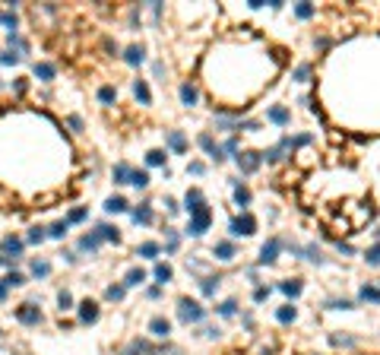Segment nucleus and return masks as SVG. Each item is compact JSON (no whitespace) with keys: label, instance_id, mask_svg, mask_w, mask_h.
<instances>
[{"label":"nucleus","instance_id":"nucleus-15","mask_svg":"<svg viewBox=\"0 0 380 355\" xmlns=\"http://www.w3.org/2000/svg\"><path fill=\"white\" fill-rule=\"evenodd\" d=\"M142 282H146V270L130 267V270H127V276H124V286L130 289V286H142Z\"/></svg>","mask_w":380,"mask_h":355},{"label":"nucleus","instance_id":"nucleus-17","mask_svg":"<svg viewBox=\"0 0 380 355\" xmlns=\"http://www.w3.org/2000/svg\"><path fill=\"white\" fill-rule=\"evenodd\" d=\"M99 247H102V238H99L95 232H89V235H82V238H79V251H89V254H95Z\"/></svg>","mask_w":380,"mask_h":355},{"label":"nucleus","instance_id":"nucleus-5","mask_svg":"<svg viewBox=\"0 0 380 355\" xmlns=\"http://www.w3.org/2000/svg\"><path fill=\"white\" fill-rule=\"evenodd\" d=\"M16 321L26 324V327H38V324H41V311H38L32 301H26V304L16 307Z\"/></svg>","mask_w":380,"mask_h":355},{"label":"nucleus","instance_id":"nucleus-11","mask_svg":"<svg viewBox=\"0 0 380 355\" xmlns=\"http://www.w3.org/2000/svg\"><path fill=\"white\" fill-rule=\"evenodd\" d=\"M197 143L203 146V149H206V152H209V156L216 159V162H222V159H225V156H222V149L216 146V140H212V134H200V140H197Z\"/></svg>","mask_w":380,"mask_h":355},{"label":"nucleus","instance_id":"nucleus-40","mask_svg":"<svg viewBox=\"0 0 380 355\" xmlns=\"http://www.w3.org/2000/svg\"><path fill=\"white\" fill-rule=\"evenodd\" d=\"M7 41H10V48H16V51H26V48H29L26 38H22L19 32H10V35H7Z\"/></svg>","mask_w":380,"mask_h":355},{"label":"nucleus","instance_id":"nucleus-31","mask_svg":"<svg viewBox=\"0 0 380 355\" xmlns=\"http://www.w3.org/2000/svg\"><path fill=\"white\" fill-rule=\"evenodd\" d=\"M130 184L142 191V187H149V174H146V171H139V168H133V171H130Z\"/></svg>","mask_w":380,"mask_h":355},{"label":"nucleus","instance_id":"nucleus-12","mask_svg":"<svg viewBox=\"0 0 380 355\" xmlns=\"http://www.w3.org/2000/svg\"><path fill=\"white\" fill-rule=\"evenodd\" d=\"M79 321L82 324H95V321H99V304H95V301H82L79 304Z\"/></svg>","mask_w":380,"mask_h":355},{"label":"nucleus","instance_id":"nucleus-49","mask_svg":"<svg viewBox=\"0 0 380 355\" xmlns=\"http://www.w3.org/2000/svg\"><path fill=\"white\" fill-rule=\"evenodd\" d=\"M156 254H159V244H156V241H146V244H139V257H149V260H152Z\"/></svg>","mask_w":380,"mask_h":355},{"label":"nucleus","instance_id":"nucleus-18","mask_svg":"<svg viewBox=\"0 0 380 355\" xmlns=\"http://www.w3.org/2000/svg\"><path fill=\"white\" fill-rule=\"evenodd\" d=\"M149 330H152V333H156V336L168 339V333H171V324L165 321V317H152V321H149Z\"/></svg>","mask_w":380,"mask_h":355},{"label":"nucleus","instance_id":"nucleus-29","mask_svg":"<svg viewBox=\"0 0 380 355\" xmlns=\"http://www.w3.org/2000/svg\"><path fill=\"white\" fill-rule=\"evenodd\" d=\"M35 76H38L41 82H51V79H54V67H51V64H44V61H41V64H35Z\"/></svg>","mask_w":380,"mask_h":355},{"label":"nucleus","instance_id":"nucleus-58","mask_svg":"<svg viewBox=\"0 0 380 355\" xmlns=\"http://www.w3.org/2000/svg\"><path fill=\"white\" fill-rule=\"evenodd\" d=\"M222 152H231V156H238V140H228V143L222 146Z\"/></svg>","mask_w":380,"mask_h":355},{"label":"nucleus","instance_id":"nucleus-51","mask_svg":"<svg viewBox=\"0 0 380 355\" xmlns=\"http://www.w3.org/2000/svg\"><path fill=\"white\" fill-rule=\"evenodd\" d=\"M86 216H89L86 206H76L73 212H70V219H67V222H86Z\"/></svg>","mask_w":380,"mask_h":355},{"label":"nucleus","instance_id":"nucleus-56","mask_svg":"<svg viewBox=\"0 0 380 355\" xmlns=\"http://www.w3.org/2000/svg\"><path fill=\"white\" fill-rule=\"evenodd\" d=\"M187 171H190V174H203V171H206V165H203V162H190V165H187Z\"/></svg>","mask_w":380,"mask_h":355},{"label":"nucleus","instance_id":"nucleus-4","mask_svg":"<svg viewBox=\"0 0 380 355\" xmlns=\"http://www.w3.org/2000/svg\"><path fill=\"white\" fill-rule=\"evenodd\" d=\"M234 162H238V168H241L244 174H254V171L260 168V162H263V156H260V152L244 149V152H238V156H234Z\"/></svg>","mask_w":380,"mask_h":355},{"label":"nucleus","instance_id":"nucleus-63","mask_svg":"<svg viewBox=\"0 0 380 355\" xmlns=\"http://www.w3.org/2000/svg\"><path fill=\"white\" fill-rule=\"evenodd\" d=\"M171 355H181V352H171Z\"/></svg>","mask_w":380,"mask_h":355},{"label":"nucleus","instance_id":"nucleus-42","mask_svg":"<svg viewBox=\"0 0 380 355\" xmlns=\"http://www.w3.org/2000/svg\"><path fill=\"white\" fill-rule=\"evenodd\" d=\"M114 99H117L114 86H102V89H99V102H102V105H111Z\"/></svg>","mask_w":380,"mask_h":355},{"label":"nucleus","instance_id":"nucleus-53","mask_svg":"<svg viewBox=\"0 0 380 355\" xmlns=\"http://www.w3.org/2000/svg\"><path fill=\"white\" fill-rule=\"evenodd\" d=\"M295 79H298V82H304L307 76H311V67H307V64H301V67H295V73H292Z\"/></svg>","mask_w":380,"mask_h":355},{"label":"nucleus","instance_id":"nucleus-14","mask_svg":"<svg viewBox=\"0 0 380 355\" xmlns=\"http://www.w3.org/2000/svg\"><path fill=\"white\" fill-rule=\"evenodd\" d=\"M165 140H168V146L174 152H187V137L181 134V130H168V137H165Z\"/></svg>","mask_w":380,"mask_h":355},{"label":"nucleus","instance_id":"nucleus-26","mask_svg":"<svg viewBox=\"0 0 380 355\" xmlns=\"http://www.w3.org/2000/svg\"><path fill=\"white\" fill-rule=\"evenodd\" d=\"M32 276H35V279L51 276V263H48V260H32Z\"/></svg>","mask_w":380,"mask_h":355},{"label":"nucleus","instance_id":"nucleus-55","mask_svg":"<svg viewBox=\"0 0 380 355\" xmlns=\"http://www.w3.org/2000/svg\"><path fill=\"white\" fill-rule=\"evenodd\" d=\"M269 298V289H263V286H260V289H254V301L260 304V301H266Z\"/></svg>","mask_w":380,"mask_h":355},{"label":"nucleus","instance_id":"nucleus-9","mask_svg":"<svg viewBox=\"0 0 380 355\" xmlns=\"http://www.w3.org/2000/svg\"><path fill=\"white\" fill-rule=\"evenodd\" d=\"M142 352H149V355H159L162 349H152L146 339H133V342H130V346H127L121 355H142Z\"/></svg>","mask_w":380,"mask_h":355},{"label":"nucleus","instance_id":"nucleus-3","mask_svg":"<svg viewBox=\"0 0 380 355\" xmlns=\"http://www.w3.org/2000/svg\"><path fill=\"white\" fill-rule=\"evenodd\" d=\"M228 232H231V235H244V238H247V235L257 232V219L251 216V212H241L238 219L228 222Z\"/></svg>","mask_w":380,"mask_h":355},{"label":"nucleus","instance_id":"nucleus-10","mask_svg":"<svg viewBox=\"0 0 380 355\" xmlns=\"http://www.w3.org/2000/svg\"><path fill=\"white\" fill-rule=\"evenodd\" d=\"M266 117H269L272 124H279V127H285V124L292 121V111H289V108H282V105H272V108L266 111Z\"/></svg>","mask_w":380,"mask_h":355},{"label":"nucleus","instance_id":"nucleus-64","mask_svg":"<svg viewBox=\"0 0 380 355\" xmlns=\"http://www.w3.org/2000/svg\"><path fill=\"white\" fill-rule=\"evenodd\" d=\"M377 235H380V229H377Z\"/></svg>","mask_w":380,"mask_h":355},{"label":"nucleus","instance_id":"nucleus-28","mask_svg":"<svg viewBox=\"0 0 380 355\" xmlns=\"http://www.w3.org/2000/svg\"><path fill=\"white\" fill-rule=\"evenodd\" d=\"M329 342H332V346H339V349H355V346H358V339H355V336H339V333H332Z\"/></svg>","mask_w":380,"mask_h":355},{"label":"nucleus","instance_id":"nucleus-57","mask_svg":"<svg viewBox=\"0 0 380 355\" xmlns=\"http://www.w3.org/2000/svg\"><path fill=\"white\" fill-rule=\"evenodd\" d=\"M336 247H339V254H346V257H352V254H355V247H352V244H346V241H336Z\"/></svg>","mask_w":380,"mask_h":355},{"label":"nucleus","instance_id":"nucleus-13","mask_svg":"<svg viewBox=\"0 0 380 355\" xmlns=\"http://www.w3.org/2000/svg\"><path fill=\"white\" fill-rule=\"evenodd\" d=\"M184 206H187V212H190V216H194V212H200V209L206 206V203H203V194H200V191H187V197H184Z\"/></svg>","mask_w":380,"mask_h":355},{"label":"nucleus","instance_id":"nucleus-1","mask_svg":"<svg viewBox=\"0 0 380 355\" xmlns=\"http://www.w3.org/2000/svg\"><path fill=\"white\" fill-rule=\"evenodd\" d=\"M177 317L184 324H203L206 321V307L200 301H190V298H181L177 301Z\"/></svg>","mask_w":380,"mask_h":355},{"label":"nucleus","instance_id":"nucleus-27","mask_svg":"<svg viewBox=\"0 0 380 355\" xmlns=\"http://www.w3.org/2000/svg\"><path fill=\"white\" fill-rule=\"evenodd\" d=\"M212 254H216L219 260H231V257H234V244H231V241H219Z\"/></svg>","mask_w":380,"mask_h":355},{"label":"nucleus","instance_id":"nucleus-45","mask_svg":"<svg viewBox=\"0 0 380 355\" xmlns=\"http://www.w3.org/2000/svg\"><path fill=\"white\" fill-rule=\"evenodd\" d=\"M364 260H367V267H380V244H374V247H367V254H364Z\"/></svg>","mask_w":380,"mask_h":355},{"label":"nucleus","instance_id":"nucleus-61","mask_svg":"<svg viewBox=\"0 0 380 355\" xmlns=\"http://www.w3.org/2000/svg\"><path fill=\"white\" fill-rule=\"evenodd\" d=\"M146 295H149V298H152V301H156V298H159V295H162V289H159V286H152V289H149Z\"/></svg>","mask_w":380,"mask_h":355},{"label":"nucleus","instance_id":"nucleus-35","mask_svg":"<svg viewBox=\"0 0 380 355\" xmlns=\"http://www.w3.org/2000/svg\"><path fill=\"white\" fill-rule=\"evenodd\" d=\"M146 165H152V168L165 165V152H162V149H149V152H146Z\"/></svg>","mask_w":380,"mask_h":355},{"label":"nucleus","instance_id":"nucleus-52","mask_svg":"<svg viewBox=\"0 0 380 355\" xmlns=\"http://www.w3.org/2000/svg\"><path fill=\"white\" fill-rule=\"evenodd\" d=\"M57 304H61V311H67V307H70V304H73V295H70V292L64 289L61 295H57Z\"/></svg>","mask_w":380,"mask_h":355},{"label":"nucleus","instance_id":"nucleus-23","mask_svg":"<svg viewBox=\"0 0 380 355\" xmlns=\"http://www.w3.org/2000/svg\"><path fill=\"white\" fill-rule=\"evenodd\" d=\"M358 298H361V301H371V304H380V289H377V286H361Z\"/></svg>","mask_w":380,"mask_h":355},{"label":"nucleus","instance_id":"nucleus-34","mask_svg":"<svg viewBox=\"0 0 380 355\" xmlns=\"http://www.w3.org/2000/svg\"><path fill=\"white\" fill-rule=\"evenodd\" d=\"M124 295H127V286H124V282H121V286H108V289H105V298H111V301H121Z\"/></svg>","mask_w":380,"mask_h":355},{"label":"nucleus","instance_id":"nucleus-6","mask_svg":"<svg viewBox=\"0 0 380 355\" xmlns=\"http://www.w3.org/2000/svg\"><path fill=\"white\" fill-rule=\"evenodd\" d=\"M282 238H269L263 247H260V263H263V267H272V263H276V260H279V251H282Z\"/></svg>","mask_w":380,"mask_h":355},{"label":"nucleus","instance_id":"nucleus-37","mask_svg":"<svg viewBox=\"0 0 380 355\" xmlns=\"http://www.w3.org/2000/svg\"><path fill=\"white\" fill-rule=\"evenodd\" d=\"M44 238H48V229H38V226L29 229V235H26V241H29V244H41Z\"/></svg>","mask_w":380,"mask_h":355},{"label":"nucleus","instance_id":"nucleus-32","mask_svg":"<svg viewBox=\"0 0 380 355\" xmlns=\"http://www.w3.org/2000/svg\"><path fill=\"white\" fill-rule=\"evenodd\" d=\"M219 289V276H206V279H200V292L203 295H216Z\"/></svg>","mask_w":380,"mask_h":355},{"label":"nucleus","instance_id":"nucleus-30","mask_svg":"<svg viewBox=\"0 0 380 355\" xmlns=\"http://www.w3.org/2000/svg\"><path fill=\"white\" fill-rule=\"evenodd\" d=\"M95 235H99L102 241H121V235H117L114 226H99V229H95Z\"/></svg>","mask_w":380,"mask_h":355},{"label":"nucleus","instance_id":"nucleus-48","mask_svg":"<svg viewBox=\"0 0 380 355\" xmlns=\"http://www.w3.org/2000/svg\"><path fill=\"white\" fill-rule=\"evenodd\" d=\"M304 257H307V260H314V263H323V254H320V247H317V244H307V247H304Z\"/></svg>","mask_w":380,"mask_h":355},{"label":"nucleus","instance_id":"nucleus-47","mask_svg":"<svg viewBox=\"0 0 380 355\" xmlns=\"http://www.w3.org/2000/svg\"><path fill=\"white\" fill-rule=\"evenodd\" d=\"M165 235H168V244H165V251L174 254V251H177V244H181V238H177V232H174V229H165Z\"/></svg>","mask_w":380,"mask_h":355},{"label":"nucleus","instance_id":"nucleus-62","mask_svg":"<svg viewBox=\"0 0 380 355\" xmlns=\"http://www.w3.org/2000/svg\"><path fill=\"white\" fill-rule=\"evenodd\" d=\"M7 292H10V289H7V282H4V279H0V301H4V298H7Z\"/></svg>","mask_w":380,"mask_h":355},{"label":"nucleus","instance_id":"nucleus-20","mask_svg":"<svg viewBox=\"0 0 380 355\" xmlns=\"http://www.w3.org/2000/svg\"><path fill=\"white\" fill-rule=\"evenodd\" d=\"M105 209H108V212H127V209H130V203H127V200H124L121 194H114V197L105 200Z\"/></svg>","mask_w":380,"mask_h":355},{"label":"nucleus","instance_id":"nucleus-59","mask_svg":"<svg viewBox=\"0 0 380 355\" xmlns=\"http://www.w3.org/2000/svg\"><path fill=\"white\" fill-rule=\"evenodd\" d=\"M70 127H73V130H82V117L73 114V117H70Z\"/></svg>","mask_w":380,"mask_h":355},{"label":"nucleus","instance_id":"nucleus-16","mask_svg":"<svg viewBox=\"0 0 380 355\" xmlns=\"http://www.w3.org/2000/svg\"><path fill=\"white\" fill-rule=\"evenodd\" d=\"M301 289H304V282H301V279H285V282H279V292H285L289 298H298Z\"/></svg>","mask_w":380,"mask_h":355},{"label":"nucleus","instance_id":"nucleus-39","mask_svg":"<svg viewBox=\"0 0 380 355\" xmlns=\"http://www.w3.org/2000/svg\"><path fill=\"white\" fill-rule=\"evenodd\" d=\"M4 282H7V289H16V286H22V282H26V276L16 273V270H10V273L4 276Z\"/></svg>","mask_w":380,"mask_h":355},{"label":"nucleus","instance_id":"nucleus-22","mask_svg":"<svg viewBox=\"0 0 380 355\" xmlns=\"http://www.w3.org/2000/svg\"><path fill=\"white\" fill-rule=\"evenodd\" d=\"M133 222H136V226H149V222H152V209H149V203H139V206L133 209Z\"/></svg>","mask_w":380,"mask_h":355},{"label":"nucleus","instance_id":"nucleus-50","mask_svg":"<svg viewBox=\"0 0 380 355\" xmlns=\"http://www.w3.org/2000/svg\"><path fill=\"white\" fill-rule=\"evenodd\" d=\"M19 57H22V54H16V51H4V54H0V64H4V67H13V64H19Z\"/></svg>","mask_w":380,"mask_h":355},{"label":"nucleus","instance_id":"nucleus-36","mask_svg":"<svg viewBox=\"0 0 380 355\" xmlns=\"http://www.w3.org/2000/svg\"><path fill=\"white\" fill-rule=\"evenodd\" d=\"M0 22H4V26L10 29V32H16V13H13V10H0Z\"/></svg>","mask_w":380,"mask_h":355},{"label":"nucleus","instance_id":"nucleus-54","mask_svg":"<svg viewBox=\"0 0 380 355\" xmlns=\"http://www.w3.org/2000/svg\"><path fill=\"white\" fill-rule=\"evenodd\" d=\"M311 140H314L311 134H301V137H295V140H292V149H301V146H307V143H311Z\"/></svg>","mask_w":380,"mask_h":355},{"label":"nucleus","instance_id":"nucleus-43","mask_svg":"<svg viewBox=\"0 0 380 355\" xmlns=\"http://www.w3.org/2000/svg\"><path fill=\"white\" fill-rule=\"evenodd\" d=\"M219 314H222V317H234V314H238V301H234V298L222 301V304H219Z\"/></svg>","mask_w":380,"mask_h":355},{"label":"nucleus","instance_id":"nucleus-24","mask_svg":"<svg viewBox=\"0 0 380 355\" xmlns=\"http://www.w3.org/2000/svg\"><path fill=\"white\" fill-rule=\"evenodd\" d=\"M133 96H136L142 105H149V102H152V92H149V86H146L142 79H136V82H133Z\"/></svg>","mask_w":380,"mask_h":355},{"label":"nucleus","instance_id":"nucleus-33","mask_svg":"<svg viewBox=\"0 0 380 355\" xmlns=\"http://www.w3.org/2000/svg\"><path fill=\"white\" fill-rule=\"evenodd\" d=\"M171 276H174V270L168 263H156V279L162 282V286H165V282H171Z\"/></svg>","mask_w":380,"mask_h":355},{"label":"nucleus","instance_id":"nucleus-60","mask_svg":"<svg viewBox=\"0 0 380 355\" xmlns=\"http://www.w3.org/2000/svg\"><path fill=\"white\" fill-rule=\"evenodd\" d=\"M165 209H168V212H177V203H174L171 197H165Z\"/></svg>","mask_w":380,"mask_h":355},{"label":"nucleus","instance_id":"nucleus-21","mask_svg":"<svg viewBox=\"0 0 380 355\" xmlns=\"http://www.w3.org/2000/svg\"><path fill=\"white\" fill-rule=\"evenodd\" d=\"M295 317H298V307H295V304H282L279 311H276V321L279 324H295Z\"/></svg>","mask_w":380,"mask_h":355},{"label":"nucleus","instance_id":"nucleus-46","mask_svg":"<svg viewBox=\"0 0 380 355\" xmlns=\"http://www.w3.org/2000/svg\"><path fill=\"white\" fill-rule=\"evenodd\" d=\"M326 307H332V311H349V307H355V304H352L349 298H329Z\"/></svg>","mask_w":380,"mask_h":355},{"label":"nucleus","instance_id":"nucleus-44","mask_svg":"<svg viewBox=\"0 0 380 355\" xmlns=\"http://www.w3.org/2000/svg\"><path fill=\"white\" fill-rule=\"evenodd\" d=\"M295 16H298V19H311L314 16V4H304V0H301V4L295 7Z\"/></svg>","mask_w":380,"mask_h":355},{"label":"nucleus","instance_id":"nucleus-7","mask_svg":"<svg viewBox=\"0 0 380 355\" xmlns=\"http://www.w3.org/2000/svg\"><path fill=\"white\" fill-rule=\"evenodd\" d=\"M22 238H13V235H10V238H4L0 241V254H7V257H13V260H19L22 257Z\"/></svg>","mask_w":380,"mask_h":355},{"label":"nucleus","instance_id":"nucleus-38","mask_svg":"<svg viewBox=\"0 0 380 355\" xmlns=\"http://www.w3.org/2000/svg\"><path fill=\"white\" fill-rule=\"evenodd\" d=\"M67 229H70V222H67V219H64V222H54V226L48 229V238H64Z\"/></svg>","mask_w":380,"mask_h":355},{"label":"nucleus","instance_id":"nucleus-8","mask_svg":"<svg viewBox=\"0 0 380 355\" xmlns=\"http://www.w3.org/2000/svg\"><path fill=\"white\" fill-rule=\"evenodd\" d=\"M124 61L130 67H139L142 61H146V48H142V45H130V48L124 51Z\"/></svg>","mask_w":380,"mask_h":355},{"label":"nucleus","instance_id":"nucleus-25","mask_svg":"<svg viewBox=\"0 0 380 355\" xmlns=\"http://www.w3.org/2000/svg\"><path fill=\"white\" fill-rule=\"evenodd\" d=\"M130 171H133V168H130V165H124V162L114 165V171H111V174H114V184H130Z\"/></svg>","mask_w":380,"mask_h":355},{"label":"nucleus","instance_id":"nucleus-2","mask_svg":"<svg viewBox=\"0 0 380 355\" xmlns=\"http://www.w3.org/2000/svg\"><path fill=\"white\" fill-rule=\"evenodd\" d=\"M209 222H212V212L203 206L200 212H194V216H190V226H187V235L190 238H200V235H203L206 229H209Z\"/></svg>","mask_w":380,"mask_h":355},{"label":"nucleus","instance_id":"nucleus-41","mask_svg":"<svg viewBox=\"0 0 380 355\" xmlns=\"http://www.w3.org/2000/svg\"><path fill=\"white\" fill-rule=\"evenodd\" d=\"M234 203H238V206H247V203H251V191L238 184V187H234Z\"/></svg>","mask_w":380,"mask_h":355},{"label":"nucleus","instance_id":"nucleus-19","mask_svg":"<svg viewBox=\"0 0 380 355\" xmlns=\"http://www.w3.org/2000/svg\"><path fill=\"white\" fill-rule=\"evenodd\" d=\"M197 99H200L197 86H194V82H184V86H181V102L187 105V108H194V105H197Z\"/></svg>","mask_w":380,"mask_h":355}]
</instances>
